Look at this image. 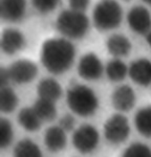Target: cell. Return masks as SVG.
I'll list each match as a JSON object with an SVG mask.
<instances>
[{
	"label": "cell",
	"instance_id": "cell-1",
	"mask_svg": "<svg viewBox=\"0 0 151 157\" xmlns=\"http://www.w3.org/2000/svg\"><path fill=\"white\" fill-rule=\"evenodd\" d=\"M76 59V47L65 38H50L41 46L40 61L49 73L63 75L70 69Z\"/></svg>",
	"mask_w": 151,
	"mask_h": 157
},
{
	"label": "cell",
	"instance_id": "cell-2",
	"mask_svg": "<svg viewBox=\"0 0 151 157\" xmlns=\"http://www.w3.org/2000/svg\"><path fill=\"white\" fill-rule=\"evenodd\" d=\"M66 104L74 114L88 117L99 108V98L95 92L84 84H74L66 91Z\"/></svg>",
	"mask_w": 151,
	"mask_h": 157
},
{
	"label": "cell",
	"instance_id": "cell-3",
	"mask_svg": "<svg viewBox=\"0 0 151 157\" xmlns=\"http://www.w3.org/2000/svg\"><path fill=\"white\" fill-rule=\"evenodd\" d=\"M56 29L65 39L70 41L80 40L87 35L90 29V21L85 13L67 9L58 15Z\"/></svg>",
	"mask_w": 151,
	"mask_h": 157
},
{
	"label": "cell",
	"instance_id": "cell-4",
	"mask_svg": "<svg viewBox=\"0 0 151 157\" xmlns=\"http://www.w3.org/2000/svg\"><path fill=\"white\" fill-rule=\"evenodd\" d=\"M123 15L118 0H99L92 11V23L99 32H109L120 26Z\"/></svg>",
	"mask_w": 151,
	"mask_h": 157
},
{
	"label": "cell",
	"instance_id": "cell-5",
	"mask_svg": "<svg viewBox=\"0 0 151 157\" xmlns=\"http://www.w3.org/2000/svg\"><path fill=\"white\" fill-rule=\"evenodd\" d=\"M72 145L81 154H89L98 148L100 143V133L97 128L89 124L79 126L72 133Z\"/></svg>",
	"mask_w": 151,
	"mask_h": 157
},
{
	"label": "cell",
	"instance_id": "cell-6",
	"mask_svg": "<svg viewBox=\"0 0 151 157\" xmlns=\"http://www.w3.org/2000/svg\"><path fill=\"white\" fill-rule=\"evenodd\" d=\"M130 126L127 117L122 113H115L110 116L104 125L105 138L113 145L122 144L129 137Z\"/></svg>",
	"mask_w": 151,
	"mask_h": 157
},
{
	"label": "cell",
	"instance_id": "cell-7",
	"mask_svg": "<svg viewBox=\"0 0 151 157\" xmlns=\"http://www.w3.org/2000/svg\"><path fill=\"white\" fill-rule=\"evenodd\" d=\"M38 66L33 61L26 59H20L12 63L7 68L11 82L23 85L31 83L38 75Z\"/></svg>",
	"mask_w": 151,
	"mask_h": 157
},
{
	"label": "cell",
	"instance_id": "cell-8",
	"mask_svg": "<svg viewBox=\"0 0 151 157\" xmlns=\"http://www.w3.org/2000/svg\"><path fill=\"white\" fill-rule=\"evenodd\" d=\"M105 72V67L100 58L94 52L83 55L78 63V73L85 81H97Z\"/></svg>",
	"mask_w": 151,
	"mask_h": 157
},
{
	"label": "cell",
	"instance_id": "cell-9",
	"mask_svg": "<svg viewBox=\"0 0 151 157\" xmlns=\"http://www.w3.org/2000/svg\"><path fill=\"white\" fill-rule=\"evenodd\" d=\"M127 24L133 33L141 36L151 30V14L144 6H134L128 11Z\"/></svg>",
	"mask_w": 151,
	"mask_h": 157
},
{
	"label": "cell",
	"instance_id": "cell-10",
	"mask_svg": "<svg viewBox=\"0 0 151 157\" xmlns=\"http://www.w3.org/2000/svg\"><path fill=\"white\" fill-rule=\"evenodd\" d=\"M25 46V37L21 30L9 27L3 29L0 39V47L3 54L13 56Z\"/></svg>",
	"mask_w": 151,
	"mask_h": 157
},
{
	"label": "cell",
	"instance_id": "cell-11",
	"mask_svg": "<svg viewBox=\"0 0 151 157\" xmlns=\"http://www.w3.org/2000/svg\"><path fill=\"white\" fill-rule=\"evenodd\" d=\"M26 0H0V17L9 23H17L24 18Z\"/></svg>",
	"mask_w": 151,
	"mask_h": 157
},
{
	"label": "cell",
	"instance_id": "cell-12",
	"mask_svg": "<svg viewBox=\"0 0 151 157\" xmlns=\"http://www.w3.org/2000/svg\"><path fill=\"white\" fill-rule=\"evenodd\" d=\"M128 75L138 86L148 87L151 85V61L140 58L132 61L129 65Z\"/></svg>",
	"mask_w": 151,
	"mask_h": 157
},
{
	"label": "cell",
	"instance_id": "cell-13",
	"mask_svg": "<svg viewBox=\"0 0 151 157\" xmlns=\"http://www.w3.org/2000/svg\"><path fill=\"white\" fill-rule=\"evenodd\" d=\"M137 95L134 90L129 85H120L111 95V103L115 110L119 112H128L134 107Z\"/></svg>",
	"mask_w": 151,
	"mask_h": 157
},
{
	"label": "cell",
	"instance_id": "cell-14",
	"mask_svg": "<svg viewBox=\"0 0 151 157\" xmlns=\"http://www.w3.org/2000/svg\"><path fill=\"white\" fill-rule=\"evenodd\" d=\"M66 131L58 126H50L44 133V145L48 151L57 153L66 147Z\"/></svg>",
	"mask_w": 151,
	"mask_h": 157
},
{
	"label": "cell",
	"instance_id": "cell-15",
	"mask_svg": "<svg viewBox=\"0 0 151 157\" xmlns=\"http://www.w3.org/2000/svg\"><path fill=\"white\" fill-rule=\"evenodd\" d=\"M106 48L113 58L121 59L128 56L131 52L132 45L130 40L122 34H113L106 41Z\"/></svg>",
	"mask_w": 151,
	"mask_h": 157
},
{
	"label": "cell",
	"instance_id": "cell-16",
	"mask_svg": "<svg viewBox=\"0 0 151 157\" xmlns=\"http://www.w3.org/2000/svg\"><path fill=\"white\" fill-rule=\"evenodd\" d=\"M38 98L56 103L62 95V87L57 80L52 78H44L37 85Z\"/></svg>",
	"mask_w": 151,
	"mask_h": 157
},
{
	"label": "cell",
	"instance_id": "cell-17",
	"mask_svg": "<svg viewBox=\"0 0 151 157\" xmlns=\"http://www.w3.org/2000/svg\"><path fill=\"white\" fill-rule=\"evenodd\" d=\"M19 125L29 132H36L41 128L42 121L33 107H24L19 111L17 116Z\"/></svg>",
	"mask_w": 151,
	"mask_h": 157
},
{
	"label": "cell",
	"instance_id": "cell-18",
	"mask_svg": "<svg viewBox=\"0 0 151 157\" xmlns=\"http://www.w3.org/2000/svg\"><path fill=\"white\" fill-rule=\"evenodd\" d=\"M128 70H129V66L126 65L124 61L113 58L105 66V75L111 82L119 83L126 78L128 75Z\"/></svg>",
	"mask_w": 151,
	"mask_h": 157
},
{
	"label": "cell",
	"instance_id": "cell-19",
	"mask_svg": "<svg viewBox=\"0 0 151 157\" xmlns=\"http://www.w3.org/2000/svg\"><path fill=\"white\" fill-rule=\"evenodd\" d=\"M134 126L141 135L151 138V106L137 110L134 116Z\"/></svg>",
	"mask_w": 151,
	"mask_h": 157
},
{
	"label": "cell",
	"instance_id": "cell-20",
	"mask_svg": "<svg viewBox=\"0 0 151 157\" xmlns=\"http://www.w3.org/2000/svg\"><path fill=\"white\" fill-rule=\"evenodd\" d=\"M13 157H43L40 147L32 139L24 138L16 144Z\"/></svg>",
	"mask_w": 151,
	"mask_h": 157
},
{
	"label": "cell",
	"instance_id": "cell-21",
	"mask_svg": "<svg viewBox=\"0 0 151 157\" xmlns=\"http://www.w3.org/2000/svg\"><path fill=\"white\" fill-rule=\"evenodd\" d=\"M33 108L43 121H50L55 120L57 116V108L55 102L38 98V100L33 105Z\"/></svg>",
	"mask_w": 151,
	"mask_h": 157
},
{
	"label": "cell",
	"instance_id": "cell-22",
	"mask_svg": "<svg viewBox=\"0 0 151 157\" xmlns=\"http://www.w3.org/2000/svg\"><path fill=\"white\" fill-rule=\"evenodd\" d=\"M19 103L16 92L10 86L1 87L0 91V110L3 113H12Z\"/></svg>",
	"mask_w": 151,
	"mask_h": 157
},
{
	"label": "cell",
	"instance_id": "cell-23",
	"mask_svg": "<svg viewBox=\"0 0 151 157\" xmlns=\"http://www.w3.org/2000/svg\"><path fill=\"white\" fill-rule=\"evenodd\" d=\"M14 138V129L12 123L6 118H1L0 121V147L6 149L12 144Z\"/></svg>",
	"mask_w": 151,
	"mask_h": 157
},
{
	"label": "cell",
	"instance_id": "cell-24",
	"mask_svg": "<svg viewBox=\"0 0 151 157\" xmlns=\"http://www.w3.org/2000/svg\"><path fill=\"white\" fill-rule=\"evenodd\" d=\"M122 157H151V148L143 143H133L127 147Z\"/></svg>",
	"mask_w": 151,
	"mask_h": 157
},
{
	"label": "cell",
	"instance_id": "cell-25",
	"mask_svg": "<svg viewBox=\"0 0 151 157\" xmlns=\"http://www.w3.org/2000/svg\"><path fill=\"white\" fill-rule=\"evenodd\" d=\"M35 10L42 15L48 14L57 9L61 0H31Z\"/></svg>",
	"mask_w": 151,
	"mask_h": 157
},
{
	"label": "cell",
	"instance_id": "cell-26",
	"mask_svg": "<svg viewBox=\"0 0 151 157\" xmlns=\"http://www.w3.org/2000/svg\"><path fill=\"white\" fill-rule=\"evenodd\" d=\"M90 4V0H68V6L70 10L84 13Z\"/></svg>",
	"mask_w": 151,
	"mask_h": 157
},
{
	"label": "cell",
	"instance_id": "cell-27",
	"mask_svg": "<svg viewBox=\"0 0 151 157\" xmlns=\"http://www.w3.org/2000/svg\"><path fill=\"white\" fill-rule=\"evenodd\" d=\"M75 125H76V121L75 117L72 114H64L60 118L59 126L63 130L66 131V132L67 131H72L75 128Z\"/></svg>",
	"mask_w": 151,
	"mask_h": 157
},
{
	"label": "cell",
	"instance_id": "cell-28",
	"mask_svg": "<svg viewBox=\"0 0 151 157\" xmlns=\"http://www.w3.org/2000/svg\"><path fill=\"white\" fill-rule=\"evenodd\" d=\"M10 82H11V78H10L9 72H7V68L2 67L1 70H0V84H1V87L9 86Z\"/></svg>",
	"mask_w": 151,
	"mask_h": 157
},
{
	"label": "cell",
	"instance_id": "cell-29",
	"mask_svg": "<svg viewBox=\"0 0 151 157\" xmlns=\"http://www.w3.org/2000/svg\"><path fill=\"white\" fill-rule=\"evenodd\" d=\"M146 41H147V43H148V45L151 47V30L149 33H148L147 35H146Z\"/></svg>",
	"mask_w": 151,
	"mask_h": 157
},
{
	"label": "cell",
	"instance_id": "cell-30",
	"mask_svg": "<svg viewBox=\"0 0 151 157\" xmlns=\"http://www.w3.org/2000/svg\"><path fill=\"white\" fill-rule=\"evenodd\" d=\"M143 2H144L145 4H147V6H151V0H142Z\"/></svg>",
	"mask_w": 151,
	"mask_h": 157
},
{
	"label": "cell",
	"instance_id": "cell-31",
	"mask_svg": "<svg viewBox=\"0 0 151 157\" xmlns=\"http://www.w3.org/2000/svg\"><path fill=\"white\" fill-rule=\"evenodd\" d=\"M123 1H127L128 2V1H131V0H123Z\"/></svg>",
	"mask_w": 151,
	"mask_h": 157
}]
</instances>
